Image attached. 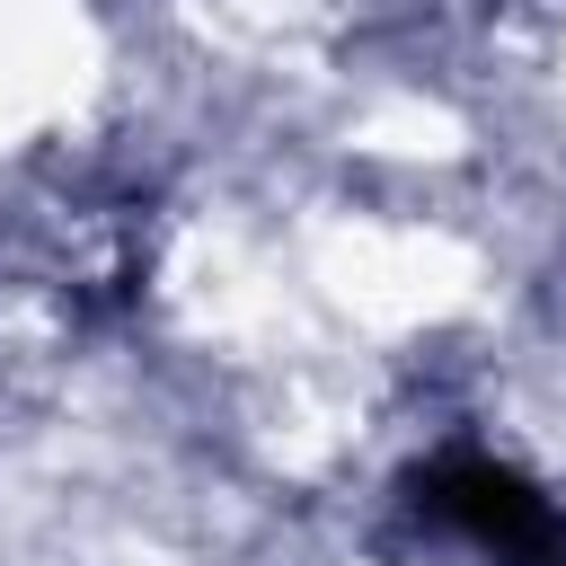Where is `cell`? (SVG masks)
<instances>
[{
	"label": "cell",
	"instance_id": "6da1fadb",
	"mask_svg": "<svg viewBox=\"0 0 566 566\" xmlns=\"http://www.w3.org/2000/svg\"><path fill=\"white\" fill-rule=\"evenodd\" d=\"M407 486H416V504H424L433 522H451V531L478 539L486 557H504V566H566V513H557L522 469H504V460H486V451H442V460L416 469Z\"/></svg>",
	"mask_w": 566,
	"mask_h": 566
}]
</instances>
